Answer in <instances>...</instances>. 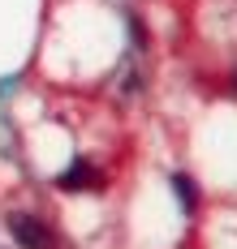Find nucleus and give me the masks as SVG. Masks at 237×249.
Returning <instances> with one entry per match:
<instances>
[{
    "label": "nucleus",
    "instance_id": "f03ea898",
    "mask_svg": "<svg viewBox=\"0 0 237 249\" xmlns=\"http://www.w3.org/2000/svg\"><path fill=\"white\" fill-rule=\"evenodd\" d=\"M104 176L95 172L91 163H74L69 172H60V189H82V185H99Z\"/></svg>",
    "mask_w": 237,
    "mask_h": 249
},
{
    "label": "nucleus",
    "instance_id": "7ed1b4c3",
    "mask_svg": "<svg viewBox=\"0 0 237 249\" xmlns=\"http://www.w3.org/2000/svg\"><path fill=\"white\" fill-rule=\"evenodd\" d=\"M173 189L181 194V206H185V211H194V202H198V194H194V180H190V176H173Z\"/></svg>",
    "mask_w": 237,
    "mask_h": 249
},
{
    "label": "nucleus",
    "instance_id": "f257e3e1",
    "mask_svg": "<svg viewBox=\"0 0 237 249\" xmlns=\"http://www.w3.org/2000/svg\"><path fill=\"white\" fill-rule=\"evenodd\" d=\"M13 241L22 249H52L56 245L52 228L43 224V219H35V215H18L13 219Z\"/></svg>",
    "mask_w": 237,
    "mask_h": 249
}]
</instances>
